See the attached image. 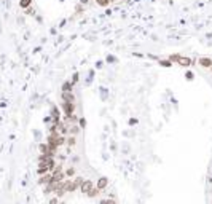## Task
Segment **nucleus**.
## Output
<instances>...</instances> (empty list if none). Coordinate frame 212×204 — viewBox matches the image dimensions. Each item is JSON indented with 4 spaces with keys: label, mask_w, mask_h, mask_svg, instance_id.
<instances>
[{
    "label": "nucleus",
    "mask_w": 212,
    "mask_h": 204,
    "mask_svg": "<svg viewBox=\"0 0 212 204\" xmlns=\"http://www.w3.org/2000/svg\"><path fill=\"white\" fill-rule=\"evenodd\" d=\"M51 175H53V182H64L66 180V172L62 171V166H56V169H54L53 172H51Z\"/></svg>",
    "instance_id": "nucleus-1"
},
{
    "label": "nucleus",
    "mask_w": 212,
    "mask_h": 204,
    "mask_svg": "<svg viewBox=\"0 0 212 204\" xmlns=\"http://www.w3.org/2000/svg\"><path fill=\"white\" fill-rule=\"evenodd\" d=\"M99 193H101V190H97V187H93V190H91V191L88 193V196H90V198H96V196H97Z\"/></svg>",
    "instance_id": "nucleus-10"
},
{
    "label": "nucleus",
    "mask_w": 212,
    "mask_h": 204,
    "mask_svg": "<svg viewBox=\"0 0 212 204\" xmlns=\"http://www.w3.org/2000/svg\"><path fill=\"white\" fill-rule=\"evenodd\" d=\"M73 175H75V168H69V169L66 171V177H67V179H72Z\"/></svg>",
    "instance_id": "nucleus-11"
},
{
    "label": "nucleus",
    "mask_w": 212,
    "mask_h": 204,
    "mask_svg": "<svg viewBox=\"0 0 212 204\" xmlns=\"http://www.w3.org/2000/svg\"><path fill=\"white\" fill-rule=\"evenodd\" d=\"M62 101H64V104H73L75 96L72 93H62Z\"/></svg>",
    "instance_id": "nucleus-6"
},
{
    "label": "nucleus",
    "mask_w": 212,
    "mask_h": 204,
    "mask_svg": "<svg viewBox=\"0 0 212 204\" xmlns=\"http://www.w3.org/2000/svg\"><path fill=\"white\" fill-rule=\"evenodd\" d=\"M72 88H73V83L67 81V83H64V86H62V93H72Z\"/></svg>",
    "instance_id": "nucleus-9"
},
{
    "label": "nucleus",
    "mask_w": 212,
    "mask_h": 204,
    "mask_svg": "<svg viewBox=\"0 0 212 204\" xmlns=\"http://www.w3.org/2000/svg\"><path fill=\"white\" fill-rule=\"evenodd\" d=\"M99 204H117V201H115V199H101V201H99Z\"/></svg>",
    "instance_id": "nucleus-13"
},
{
    "label": "nucleus",
    "mask_w": 212,
    "mask_h": 204,
    "mask_svg": "<svg viewBox=\"0 0 212 204\" xmlns=\"http://www.w3.org/2000/svg\"><path fill=\"white\" fill-rule=\"evenodd\" d=\"M80 2H81V3H86V2H88V0H80Z\"/></svg>",
    "instance_id": "nucleus-21"
},
{
    "label": "nucleus",
    "mask_w": 212,
    "mask_h": 204,
    "mask_svg": "<svg viewBox=\"0 0 212 204\" xmlns=\"http://www.w3.org/2000/svg\"><path fill=\"white\" fill-rule=\"evenodd\" d=\"M78 128H70V134H77Z\"/></svg>",
    "instance_id": "nucleus-19"
},
{
    "label": "nucleus",
    "mask_w": 212,
    "mask_h": 204,
    "mask_svg": "<svg viewBox=\"0 0 212 204\" xmlns=\"http://www.w3.org/2000/svg\"><path fill=\"white\" fill-rule=\"evenodd\" d=\"M169 59H171V61H177L180 66H185V67H188L190 64H191V59H188V57H183V56H177V54H176V56L172 54Z\"/></svg>",
    "instance_id": "nucleus-2"
},
{
    "label": "nucleus",
    "mask_w": 212,
    "mask_h": 204,
    "mask_svg": "<svg viewBox=\"0 0 212 204\" xmlns=\"http://www.w3.org/2000/svg\"><path fill=\"white\" fill-rule=\"evenodd\" d=\"M199 66L203 67H212V59H209V57H199Z\"/></svg>",
    "instance_id": "nucleus-8"
},
{
    "label": "nucleus",
    "mask_w": 212,
    "mask_h": 204,
    "mask_svg": "<svg viewBox=\"0 0 212 204\" xmlns=\"http://www.w3.org/2000/svg\"><path fill=\"white\" fill-rule=\"evenodd\" d=\"M53 182V175H51V172H48V174H45V175H42V177L38 179V183L40 185H50V183Z\"/></svg>",
    "instance_id": "nucleus-4"
},
{
    "label": "nucleus",
    "mask_w": 212,
    "mask_h": 204,
    "mask_svg": "<svg viewBox=\"0 0 212 204\" xmlns=\"http://www.w3.org/2000/svg\"><path fill=\"white\" fill-rule=\"evenodd\" d=\"M80 124H81V128H85V124H86V121H85L83 118H81V120H80Z\"/></svg>",
    "instance_id": "nucleus-20"
},
{
    "label": "nucleus",
    "mask_w": 212,
    "mask_h": 204,
    "mask_svg": "<svg viewBox=\"0 0 212 204\" xmlns=\"http://www.w3.org/2000/svg\"><path fill=\"white\" fill-rule=\"evenodd\" d=\"M48 204H59V201H57V198H53V199H50Z\"/></svg>",
    "instance_id": "nucleus-17"
},
{
    "label": "nucleus",
    "mask_w": 212,
    "mask_h": 204,
    "mask_svg": "<svg viewBox=\"0 0 212 204\" xmlns=\"http://www.w3.org/2000/svg\"><path fill=\"white\" fill-rule=\"evenodd\" d=\"M67 144H69V145H75V137H69V140H67Z\"/></svg>",
    "instance_id": "nucleus-16"
},
{
    "label": "nucleus",
    "mask_w": 212,
    "mask_h": 204,
    "mask_svg": "<svg viewBox=\"0 0 212 204\" xmlns=\"http://www.w3.org/2000/svg\"><path fill=\"white\" fill-rule=\"evenodd\" d=\"M96 2H97V5H99V6H107L108 3H112L113 0H96Z\"/></svg>",
    "instance_id": "nucleus-12"
},
{
    "label": "nucleus",
    "mask_w": 212,
    "mask_h": 204,
    "mask_svg": "<svg viewBox=\"0 0 212 204\" xmlns=\"http://www.w3.org/2000/svg\"><path fill=\"white\" fill-rule=\"evenodd\" d=\"M93 187H94V183L91 182V180H83V183H81V187H80V191L83 193V195H88V193L93 190Z\"/></svg>",
    "instance_id": "nucleus-3"
},
{
    "label": "nucleus",
    "mask_w": 212,
    "mask_h": 204,
    "mask_svg": "<svg viewBox=\"0 0 212 204\" xmlns=\"http://www.w3.org/2000/svg\"><path fill=\"white\" fill-rule=\"evenodd\" d=\"M73 183H75V187H77V188H80L81 183H83V177H77V179L73 180Z\"/></svg>",
    "instance_id": "nucleus-14"
},
{
    "label": "nucleus",
    "mask_w": 212,
    "mask_h": 204,
    "mask_svg": "<svg viewBox=\"0 0 212 204\" xmlns=\"http://www.w3.org/2000/svg\"><path fill=\"white\" fill-rule=\"evenodd\" d=\"M19 3H21V6H22V8H27V6H29L30 3H32V0H21Z\"/></svg>",
    "instance_id": "nucleus-15"
},
{
    "label": "nucleus",
    "mask_w": 212,
    "mask_h": 204,
    "mask_svg": "<svg viewBox=\"0 0 212 204\" xmlns=\"http://www.w3.org/2000/svg\"><path fill=\"white\" fill-rule=\"evenodd\" d=\"M62 108H64L67 117H72L75 112V104H62Z\"/></svg>",
    "instance_id": "nucleus-5"
},
{
    "label": "nucleus",
    "mask_w": 212,
    "mask_h": 204,
    "mask_svg": "<svg viewBox=\"0 0 212 204\" xmlns=\"http://www.w3.org/2000/svg\"><path fill=\"white\" fill-rule=\"evenodd\" d=\"M161 66H164V67H169V66H171V62H169V61H161Z\"/></svg>",
    "instance_id": "nucleus-18"
},
{
    "label": "nucleus",
    "mask_w": 212,
    "mask_h": 204,
    "mask_svg": "<svg viewBox=\"0 0 212 204\" xmlns=\"http://www.w3.org/2000/svg\"><path fill=\"white\" fill-rule=\"evenodd\" d=\"M107 185H108V180H107V177H101L97 180V190H105L107 188Z\"/></svg>",
    "instance_id": "nucleus-7"
}]
</instances>
